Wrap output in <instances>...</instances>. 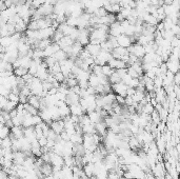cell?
<instances>
[{
    "instance_id": "1",
    "label": "cell",
    "mask_w": 180,
    "mask_h": 179,
    "mask_svg": "<svg viewBox=\"0 0 180 179\" xmlns=\"http://www.w3.org/2000/svg\"><path fill=\"white\" fill-rule=\"evenodd\" d=\"M112 88H113V92H114L116 95H121V96H123V97H127L129 87H127V84H124L122 81L119 83L112 84Z\"/></svg>"
},
{
    "instance_id": "2",
    "label": "cell",
    "mask_w": 180,
    "mask_h": 179,
    "mask_svg": "<svg viewBox=\"0 0 180 179\" xmlns=\"http://www.w3.org/2000/svg\"><path fill=\"white\" fill-rule=\"evenodd\" d=\"M117 41H118V45H119V46H121V48H125V49L130 48L132 45H134V43H133V40H132V37L125 35V34H121L120 36H118Z\"/></svg>"
},
{
    "instance_id": "3",
    "label": "cell",
    "mask_w": 180,
    "mask_h": 179,
    "mask_svg": "<svg viewBox=\"0 0 180 179\" xmlns=\"http://www.w3.org/2000/svg\"><path fill=\"white\" fill-rule=\"evenodd\" d=\"M108 34L111 36H114V37H118L121 34H123V30L121 28V23L116 21V22L112 23L110 25V31H108Z\"/></svg>"
},
{
    "instance_id": "4",
    "label": "cell",
    "mask_w": 180,
    "mask_h": 179,
    "mask_svg": "<svg viewBox=\"0 0 180 179\" xmlns=\"http://www.w3.org/2000/svg\"><path fill=\"white\" fill-rule=\"evenodd\" d=\"M166 63L167 68H169L170 72H172L173 74H177L180 72V62L178 59H173V58H170L169 61Z\"/></svg>"
},
{
    "instance_id": "5",
    "label": "cell",
    "mask_w": 180,
    "mask_h": 179,
    "mask_svg": "<svg viewBox=\"0 0 180 179\" xmlns=\"http://www.w3.org/2000/svg\"><path fill=\"white\" fill-rule=\"evenodd\" d=\"M51 129L55 132L56 134L60 135L63 131L65 130V123L63 121V119L61 120H56V121H53L51 123Z\"/></svg>"
},
{
    "instance_id": "6",
    "label": "cell",
    "mask_w": 180,
    "mask_h": 179,
    "mask_svg": "<svg viewBox=\"0 0 180 179\" xmlns=\"http://www.w3.org/2000/svg\"><path fill=\"white\" fill-rule=\"evenodd\" d=\"M70 109H71V115H75V116H78V117L83 116L87 113L84 111V109L81 107L80 103H75L70 105Z\"/></svg>"
},
{
    "instance_id": "7",
    "label": "cell",
    "mask_w": 180,
    "mask_h": 179,
    "mask_svg": "<svg viewBox=\"0 0 180 179\" xmlns=\"http://www.w3.org/2000/svg\"><path fill=\"white\" fill-rule=\"evenodd\" d=\"M80 99H81V97L79 96V95L76 94V93H74V92H72V91L70 90V93L66 95L65 102L68 105H72V104H75V103H79Z\"/></svg>"
},
{
    "instance_id": "8",
    "label": "cell",
    "mask_w": 180,
    "mask_h": 179,
    "mask_svg": "<svg viewBox=\"0 0 180 179\" xmlns=\"http://www.w3.org/2000/svg\"><path fill=\"white\" fill-rule=\"evenodd\" d=\"M85 49L91 53V55H92L94 58H95L96 56H98V54H99L101 52V50H102L100 45H92V43H88V45L85 46Z\"/></svg>"
},
{
    "instance_id": "9",
    "label": "cell",
    "mask_w": 180,
    "mask_h": 179,
    "mask_svg": "<svg viewBox=\"0 0 180 179\" xmlns=\"http://www.w3.org/2000/svg\"><path fill=\"white\" fill-rule=\"evenodd\" d=\"M88 83H90V85H91V87H93V88L98 87L99 84H101L100 77H99V76H97V75H95L94 73H91L90 79H88Z\"/></svg>"
},
{
    "instance_id": "10",
    "label": "cell",
    "mask_w": 180,
    "mask_h": 179,
    "mask_svg": "<svg viewBox=\"0 0 180 179\" xmlns=\"http://www.w3.org/2000/svg\"><path fill=\"white\" fill-rule=\"evenodd\" d=\"M40 99H41L40 97L35 96V95H31L29 97V103L33 105V107H37V109H40Z\"/></svg>"
},
{
    "instance_id": "11",
    "label": "cell",
    "mask_w": 180,
    "mask_h": 179,
    "mask_svg": "<svg viewBox=\"0 0 180 179\" xmlns=\"http://www.w3.org/2000/svg\"><path fill=\"white\" fill-rule=\"evenodd\" d=\"M24 107H25L26 112L29 113V114H31L32 116H35V115H39L40 114V111H39V109H37V107H33V105H31L28 102V103L24 104Z\"/></svg>"
},
{
    "instance_id": "12",
    "label": "cell",
    "mask_w": 180,
    "mask_h": 179,
    "mask_svg": "<svg viewBox=\"0 0 180 179\" xmlns=\"http://www.w3.org/2000/svg\"><path fill=\"white\" fill-rule=\"evenodd\" d=\"M53 56L56 58V60H57L58 62L63 61V60H65V59H68V55L63 50H60V51H58V52H56Z\"/></svg>"
},
{
    "instance_id": "13",
    "label": "cell",
    "mask_w": 180,
    "mask_h": 179,
    "mask_svg": "<svg viewBox=\"0 0 180 179\" xmlns=\"http://www.w3.org/2000/svg\"><path fill=\"white\" fill-rule=\"evenodd\" d=\"M108 80H110V83L111 84H115V83H119V82H121L122 80H121V77L119 76V74H118L117 72H115L113 73L112 75L110 76V78H108Z\"/></svg>"
},
{
    "instance_id": "14",
    "label": "cell",
    "mask_w": 180,
    "mask_h": 179,
    "mask_svg": "<svg viewBox=\"0 0 180 179\" xmlns=\"http://www.w3.org/2000/svg\"><path fill=\"white\" fill-rule=\"evenodd\" d=\"M29 73V68H17L14 70V74L17 76V77H23V76H25L26 74Z\"/></svg>"
},
{
    "instance_id": "15",
    "label": "cell",
    "mask_w": 180,
    "mask_h": 179,
    "mask_svg": "<svg viewBox=\"0 0 180 179\" xmlns=\"http://www.w3.org/2000/svg\"><path fill=\"white\" fill-rule=\"evenodd\" d=\"M0 42H1V45L4 46V48H7L13 43V39H12L11 36H6V37H1L0 39Z\"/></svg>"
},
{
    "instance_id": "16",
    "label": "cell",
    "mask_w": 180,
    "mask_h": 179,
    "mask_svg": "<svg viewBox=\"0 0 180 179\" xmlns=\"http://www.w3.org/2000/svg\"><path fill=\"white\" fill-rule=\"evenodd\" d=\"M108 11L105 10L103 6H101V8H98V9H96V11H95V13H94V16H96V17H98V18H101V17H104V16H107L108 15Z\"/></svg>"
},
{
    "instance_id": "17",
    "label": "cell",
    "mask_w": 180,
    "mask_h": 179,
    "mask_svg": "<svg viewBox=\"0 0 180 179\" xmlns=\"http://www.w3.org/2000/svg\"><path fill=\"white\" fill-rule=\"evenodd\" d=\"M116 70H114V68H112L110 67L108 64H104V65H102V73H103V75H105L107 77L110 78V76L113 74V73L115 72Z\"/></svg>"
},
{
    "instance_id": "18",
    "label": "cell",
    "mask_w": 180,
    "mask_h": 179,
    "mask_svg": "<svg viewBox=\"0 0 180 179\" xmlns=\"http://www.w3.org/2000/svg\"><path fill=\"white\" fill-rule=\"evenodd\" d=\"M10 134H11V129L6 126H1V134H0L1 139H4V138H6V137H9Z\"/></svg>"
},
{
    "instance_id": "19",
    "label": "cell",
    "mask_w": 180,
    "mask_h": 179,
    "mask_svg": "<svg viewBox=\"0 0 180 179\" xmlns=\"http://www.w3.org/2000/svg\"><path fill=\"white\" fill-rule=\"evenodd\" d=\"M155 111V107H153L152 103H147L145 105H143V112L142 113H144V114H147V115H152V113Z\"/></svg>"
},
{
    "instance_id": "20",
    "label": "cell",
    "mask_w": 180,
    "mask_h": 179,
    "mask_svg": "<svg viewBox=\"0 0 180 179\" xmlns=\"http://www.w3.org/2000/svg\"><path fill=\"white\" fill-rule=\"evenodd\" d=\"M66 23H68V25L73 26V28H77L78 26V18H75V17H73V16L68 17V19H66Z\"/></svg>"
},
{
    "instance_id": "21",
    "label": "cell",
    "mask_w": 180,
    "mask_h": 179,
    "mask_svg": "<svg viewBox=\"0 0 180 179\" xmlns=\"http://www.w3.org/2000/svg\"><path fill=\"white\" fill-rule=\"evenodd\" d=\"M121 6H120L119 3H115V4H112L111 6V12L110 13H112V14H119L120 13V11H121Z\"/></svg>"
},
{
    "instance_id": "22",
    "label": "cell",
    "mask_w": 180,
    "mask_h": 179,
    "mask_svg": "<svg viewBox=\"0 0 180 179\" xmlns=\"http://www.w3.org/2000/svg\"><path fill=\"white\" fill-rule=\"evenodd\" d=\"M49 70H50L51 74H53V75L57 74V73H60L61 72V65H60V63H59V62L55 63V65H54L53 68H49Z\"/></svg>"
},
{
    "instance_id": "23",
    "label": "cell",
    "mask_w": 180,
    "mask_h": 179,
    "mask_svg": "<svg viewBox=\"0 0 180 179\" xmlns=\"http://www.w3.org/2000/svg\"><path fill=\"white\" fill-rule=\"evenodd\" d=\"M7 99L11 100V101H13V102H16V103H19V102H20V95H17V94H15V93L11 92V94L7 97Z\"/></svg>"
},
{
    "instance_id": "24",
    "label": "cell",
    "mask_w": 180,
    "mask_h": 179,
    "mask_svg": "<svg viewBox=\"0 0 180 179\" xmlns=\"http://www.w3.org/2000/svg\"><path fill=\"white\" fill-rule=\"evenodd\" d=\"M127 74H129L132 78H140L139 74L135 71V68L133 67H129L127 68Z\"/></svg>"
},
{
    "instance_id": "25",
    "label": "cell",
    "mask_w": 180,
    "mask_h": 179,
    "mask_svg": "<svg viewBox=\"0 0 180 179\" xmlns=\"http://www.w3.org/2000/svg\"><path fill=\"white\" fill-rule=\"evenodd\" d=\"M54 76H55L56 80H57V81H58L59 83L65 82V80H66V77H65V75H63V73H62V72H60V73H57V74H55Z\"/></svg>"
},
{
    "instance_id": "26",
    "label": "cell",
    "mask_w": 180,
    "mask_h": 179,
    "mask_svg": "<svg viewBox=\"0 0 180 179\" xmlns=\"http://www.w3.org/2000/svg\"><path fill=\"white\" fill-rule=\"evenodd\" d=\"M171 31L173 32V34L175 36H177V37H180V25H179V24H174V25L172 26Z\"/></svg>"
},
{
    "instance_id": "27",
    "label": "cell",
    "mask_w": 180,
    "mask_h": 179,
    "mask_svg": "<svg viewBox=\"0 0 180 179\" xmlns=\"http://www.w3.org/2000/svg\"><path fill=\"white\" fill-rule=\"evenodd\" d=\"M116 101L120 105H125V97L121 96V95H117L116 96Z\"/></svg>"
},
{
    "instance_id": "28",
    "label": "cell",
    "mask_w": 180,
    "mask_h": 179,
    "mask_svg": "<svg viewBox=\"0 0 180 179\" xmlns=\"http://www.w3.org/2000/svg\"><path fill=\"white\" fill-rule=\"evenodd\" d=\"M116 72L119 74V76L121 77V80H122V78L124 77L125 75L127 74V68H119V70H116Z\"/></svg>"
},
{
    "instance_id": "29",
    "label": "cell",
    "mask_w": 180,
    "mask_h": 179,
    "mask_svg": "<svg viewBox=\"0 0 180 179\" xmlns=\"http://www.w3.org/2000/svg\"><path fill=\"white\" fill-rule=\"evenodd\" d=\"M7 101H9V99H7L6 97H4V96H1V97H0V107H1V110H3V109H4V107L6 105Z\"/></svg>"
},
{
    "instance_id": "30",
    "label": "cell",
    "mask_w": 180,
    "mask_h": 179,
    "mask_svg": "<svg viewBox=\"0 0 180 179\" xmlns=\"http://www.w3.org/2000/svg\"><path fill=\"white\" fill-rule=\"evenodd\" d=\"M132 79H133V78L131 77L129 74H127V75L124 76V77L122 78V82L124 83V84H127V87H129V84L131 83V81H132Z\"/></svg>"
},
{
    "instance_id": "31",
    "label": "cell",
    "mask_w": 180,
    "mask_h": 179,
    "mask_svg": "<svg viewBox=\"0 0 180 179\" xmlns=\"http://www.w3.org/2000/svg\"><path fill=\"white\" fill-rule=\"evenodd\" d=\"M174 84L176 85H180V72L175 74V78H174Z\"/></svg>"
},
{
    "instance_id": "32",
    "label": "cell",
    "mask_w": 180,
    "mask_h": 179,
    "mask_svg": "<svg viewBox=\"0 0 180 179\" xmlns=\"http://www.w3.org/2000/svg\"><path fill=\"white\" fill-rule=\"evenodd\" d=\"M177 48L180 50V37H179V40H178V45H177Z\"/></svg>"
},
{
    "instance_id": "33",
    "label": "cell",
    "mask_w": 180,
    "mask_h": 179,
    "mask_svg": "<svg viewBox=\"0 0 180 179\" xmlns=\"http://www.w3.org/2000/svg\"><path fill=\"white\" fill-rule=\"evenodd\" d=\"M178 60H179V62H180V53H179V56H178Z\"/></svg>"
}]
</instances>
